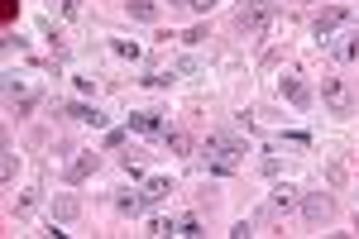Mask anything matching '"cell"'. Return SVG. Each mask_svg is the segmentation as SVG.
Listing matches in <instances>:
<instances>
[{"label":"cell","instance_id":"ffe728a7","mask_svg":"<svg viewBox=\"0 0 359 239\" xmlns=\"http://www.w3.org/2000/svg\"><path fill=\"white\" fill-rule=\"evenodd\" d=\"M172 230H177L172 215H154V220H149V235H172Z\"/></svg>","mask_w":359,"mask_h":239},{"label":"cell","instance_id":"7402d4cb","mask_svg":"<svg viewBox=\"0 0 359 239\" xmlns=\"http://www.w3.org/2000/svg\"><path fill=\"white\" fill-rule=\"evenodd\" d=\"M34 206H39V191H25V196L15 201V215H29V211H34Z\"/></svg>","mask_w":359,"mask_h":239},{"label":"cell","instance_id":"603a6c76","mask_svg":"<svg viewBox=\"0 0 359 239\" xmlns=\"http://www.w3.org/2000/svg\"><path fill=\"white\" fill-rule=\"evenodd\" d=\"M283 144H297V149H311V134H302V130H287V134H283Z\"/></svg>","mask_w":359,"mask_h":239},{"label":"cell","instance_id":"ba28073f","mask_svg":"<svg viewBox=\"0 0 359 239\" xmlns=\"http://www.w3.org/2000/svg\"><path fill=\"white\" fill-rule=\"evenodd\" d=\"M96 168H101V153H91V149H77V158H72L67 168H62V177H67V182L77 186V182H86V177H91Z\"/></svg>","mask_w":359,"mask_h":239},{"label":"cell","instance_id":"30bf717a","mask_svg":"<svg viewBox=\"0 0 359 239\" xmlns=\"http://www.w3.org/2000/svg\"><path fill=\"white\" fill-rule=\"evenodd\" d=\"M331 53L340 57V62H359V29H355V25H345V29L331 39Z\"/></svg>","mask_w":359,"mask_h":239},{"label":"cell","instance_id":"7c38bea8","mask_svg":"<svg viewBox=\"0 0 359 239\" xmlns=\"http://www.w3.org/2000/svg\"><path fill=\"white\" fill-rule=\"evenodd\" d=\"M77 215H82V201H77L72 191H62V196H53V220H57V225H72Z\"/></svg>","mask_w":359,"mask_h":239},{"label":"cell","instance_id":"cb8c5ba5","mask_svg":"<svg viewBox=\"0 0 359 239\" xmlns=\"http://www.w3.org/2000/svg\"><path fill=\"white\" fill-rule=\"evenodd\" d=\"M72 86H77V96H91L96 91V77H72Z\"/></svg>","mask_w":359,"mask_h":239},{"label":"cell","instance_id":"9a60e30c","mask_svg":"<svg viewBox=\"0 0 359 239\" xmlns=\"http://www.w3.org/2000/svg\"><path fill=\"white\" fill-rule=\"evenodd\" d=\"M144 206H149V201H144V191H130V186H125V191H115V211H120V215H130V220H135Z\"/></svg>","mask_w":359,"mask_h":239},{"label":"cell","instance_id":"4fadbf2b","mask_svg":"<svg viewBox=\"0 0 359 239\" xmlns=\"http://www.w3.org/2000/svg\"><path fill=\"white\" fill-rule=\"evenodd\" d=\"M125 15L139 25H158V0H125Z\"/></svg>","mask_w":359,"mask_h":239},{"label":"cell","instance_id":"8992f818","mask_svg":"<svg viewBox=\"0 0 359 239\" xmlns=\"http://www.w3.org/2000/svg\"><path fill=\"white\" fill-rule=\"evenodd\" d=\"M278 91H283V96H287V101H292L297 110H311V106H316V96H311V86H306V81L297 77V72H287V77H278Z\"/></svg>","mask_w":359,"mask_h":239},{"label":"cell","instance_id":"83f0119b","mask_svg":"<svg viewBox=\"0 0 359 239\" xmlns=\"http://www.w3.org/2000/svg\"><path fill=\"white\" fill-rule=\"evenodd\" d=\"M168 5H192V0H168Z\"/></svg>","mask_w":359,"mask_h":239},{"label":"cell","instance_id":"3957f363","mask_svg":"<svg viewBox=\"0 0 359 239\" xmlns=\"http://www.w3.org/2000/svg\"><path fill=\"white\" fill-rule=\"evenodd\" d=\"M273 20V0H245L240 10H235V29L240 34H264Z\"/></svg>","mask_w":359,"mask_h":239},{"label":"cell","instance_id":"f1b7e54d","mask_svg":"<svg viewBox=\"0 0 359 239\" xmlns=\"http://www.w3.org/2000/svg\"><path fill=\"white\" fill-rule=\"evenodd\" d=\"M48 5H62V0H48Z\"/></svg>","mask_w":359,"mask_h":239},{"label":"cell","instance_id":"5bb4252c","mask_svg":"<svg viewBox=\"0 0 359 239\" xmlns=\"http://www.w3.org/2000/svg\"><path fill=\"white\" fill-rule=\"evenodd\" d=\"M172 191H177V182H172V177H149V182H144V201H149V206H158V201H168V196H172Z\"/></svg>","mask_w":359,"mask_h":239},{"label":"cell","instance_id":"d6986e66","mask_svg":"<svg viewBox=\"0 0 359 239\" xmlns=\"http://www.w3.org/2000/svg\"><path fill=\"white\" fill-rule=\"evenodd\" d=\"M15 172H20V153H15V149H5V168H0V182L10 186V182H15Z\"/></svg>","mask_w":359,"mask_h":239},{"label":"cell","instance_id":"4316f807","mask_svg":"<svg viewBox=\"0 0 359 239\" xmlns=\"http://www.w3.org/2000/svg\"><path fill=\"white\" fill-rule=\"evenodd\" d=\"M216 5H221V0H192V10H201V15H206V10H216Z\"/></svg>","mask_w":359,"mask_h":239},{"label":"cell","instance_id":"52a82bcc","mask_svg":"<svg viewBox=\"0 0 359 239\" xmlns=\"http://www.w3.org/2000/svg\"><path fill=\"white\" fill-rule=\"evenodd\" d=\"M302 215L311 220V225H326V220L335 215V201L326 196V191H306L302 196Z\"/></svg>","mask_w":359,"mask_h":239},{"label":"cell","instance_id":"e0dca14e","mask_svg":"<svg viewBox=\"0 0 359 239\" xmlns=\"http://www.w3.org/2000/svg\"><path fill=\"white\" fill-rule=\"evenodd\" d=\"M111 53L125 57V62H139V57H144V48H139L135 39H111Z\"/></svg>","mask_w":359,"mask_h":239},{"label":"cell","instance_id":"7a4b0ae2","mask_svg":"<svg viewBox=\"0 0 359 239\" xmlns=\"http://www.w3.org/2000/svg\"><path fill=\"white\" fill-rule=\"evenodd\" d=\"M321 106L331 110V115H355V91H350V81L345 77H321Z\"/></svg>","mask_w":359,"mask_h":239},{"label":"cell","instance_id":"277c9868","mask_svg":"<svg viewBox=\"0 0 359 239\" xmlns=\"http://www.w3.org/2000/svg\"><path fill=\"white\" fill-rule=\"evenodd\" d=\"M345 25H350V10H345V5H331V10H321V15L311 20V39H316V43H331Z\"/></svg>","mask_w":359,"mask_h":239},{"label":"cell","instance_id":"ac0fdd59","mask_svg":"<svg viewBox=\"0 0 359 239\" xmlns=\"http://www.w3.org/2000/svg\"><path fill=\"white\" fill-rule=\"evenodd\" d=\"M172 235H182V239H196V235H206V230H201V215H177V230H172Z\"/></svg>","mask_w":359,"mask_h":239},{"label":"cell","instance_id":"d4e9b609","mask_svg":"<svg viewBox=\"0 0 359 239\" xmlns=\"http://www.w3.org/2000/svg\"><path fill=\"white\" fill-rule=\"evenodd\" d=\"M125 134H130V125H125V130H111V134H106V149H120V144H125Z\"/></svg>","mask_w":359,"mask_h":239},{"label":"cell","instance_id":"484cf974","mask_svg":"<svg viewBox=\"0 0 359 239\" xmlns=\"http://www.w3.org/2000/svg\"><path fill=\"white\" fill-rule=\"evenodd\" d=\"M230 235H235V239H249V235H254V220H240V225H235Z\"/></svg>","mask_w":359,"mask_h":239},{"label":"cell","instance_id":"8fae6325","mask_svg":"<svg viewBox=\"0 0 359 239\" xmlns=\"http://www.w3.org/2000/svg\"><path fill=\"white\" fill-rule=\"evenodd\" d=\"M67 120H77V125H91V130H106V110L86 106V101H72V106H62Z\"/></svg>","mask_w":359,"mask_h":239},{"label":"cell","instance_id":"9c48e42d","mask_svg":"<svg viewBox=\"0 0 359 239\" xmlns=\"http://www.w3.org/2000/svg\"><path fill=\"white\" fill-rule=\"evenodd\" d=\"M125 125H130L135 134H149V139H163V134H168V120L158 115V110H135Z\"/></svg>","mask_w":359,"mask_h":239},{"label":"cell","instance_id":"6da1fadb","mask_svg":"<svg viewBox=\"0 0 359 239\" xmlns=\"http://www.w3.org/2000/svg\"><path fill=\"white\" fill-rule=\"evenodd\" d=\"M245 153H249V144L245 139H235V134H206V144H201V158H206V168L211 172H221V177H230V172H240L245 168Z\"/></svg>","mask_w":359,"mask_h":239},{"label":"cell","instance_id":"2e32d148","mask_svg":"<svg viewBox=\"0 0 359 239\" xmlns=\"http://www.w3.org/2000/svg\"><path fill=\"white\" fill-rule=\"evenodd\" d=\"M163 144H168V153H177V158H192V153H196L192 134H182V130H168V134H163Z\"/></svg>","mask_w":359,"mask_h":239},{"label":"cell","instance_id":"44dd1931","mask_svg":"<svg viewBox=\"0 0 359 239\" xmlns=\"http://www.w3.org/2000/svg\"><path fill=\"white\" fill-rule=\"evenodd\" d=\"M206 39H211V29H206V25H192L187 34H182V43H187V48H196V43H206Z\"/></svg>","mask_w":359,"mask_h":239},{"label":"cell","instance_id":"5b68a950","mask_svg":"<svg viewBox=\"0 0 359 239\" xmlns=\"http://www.w3.org/2000/svg\"><path fill=\"white\" fill-rule=\"evenodd\" d=\"M297 201H302V191H297L292 182H273L269 186V215H292Z\"/></svg>","mask_w":359,"mask_h":239}]
</instances>
